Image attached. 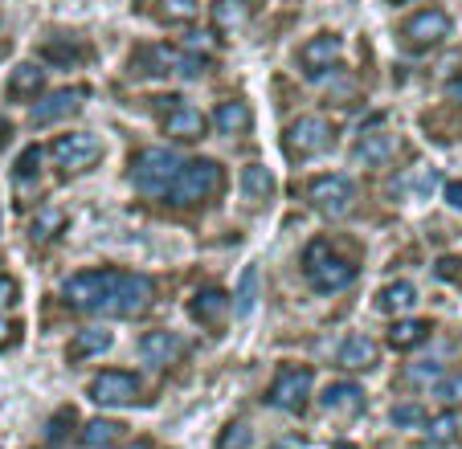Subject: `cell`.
I'll list each match as a JSON object with an SVG mask.
<instances>
[{"label": "cell", "mask_w": 462, "mask_h": 449, "mask_svg": "<svg viewBox=\"0 0 462 449\" xmlns=\"http://www.w3.org/2000/svg\"><path fill=\"white\" fill-rule=\"evenodd\" d=\"M221 180H226V176H221L217 160H189V164H180V172L172 176L164 197H168V205L189 208V205H201V200L217 197Z\"/></svg>", "instance_id": "1"}, {"label": "cell", "mask_w": 462, "mask_h": 449, "mask_svg": "<svg viewBox=\"0 0 462 449\" xmlns=\"http://www.w3.org/2000/svg\"><path fill=\"white\" fill-rule=\"evenodd\" d=\"M303 274L319 294H336V290H344V286H352L356 266H352L348 258H340L328 242H311L303 253Z\"/></svg>", "instance_id": "2"}, {"label": "cell", "mask_w": 462, "mask_h": 449, "mask_svg": "<svg viewBox=\"0 0 462 449\" xmlns=\"http://www.w3.org/2000/svg\"><path fill=\"white\" fill-rule=\"evenodd\" d=\"M115 278H119V270H82V274L66 278L61 294H66V303H70L74 311L103 315L106 298H111V290H115Z\"/></svg>", "instance_id": "3"}, {"label": "cell", "mask_w": 462, "mask_h": 449, "mask_svg": "<svg viewBox=\"0 0 462 449\" xmlns=\"http://www.w3.org/2000/svg\"><path fill=\"white\" fill-rule=\"evenodd\" d=\"M176 172H180V156L168 147H143L140 156L131 160V180L143 192H164Z\"/></svg>", "instance_id": "4"}, {"label": "cell", "mask_w": 462, "mask_h": 449, "mask_svg": "<svg viewBox=\"0 0 462 449\" xmlns=\"http://www.w3.org/2000/svg\"><path fill=\"white\" fill-rule=\"evenodd\" d=\"M307 200L311 208H319L323 216H348L356 205V184L348 176H315L307 184Z\"/></svg>", "instance_id": "5"}, {"label": "cell", "mask_w": 462, "mask_h": 449, "mask_svg": "<svg viewBox=\"0 0 462 449\" xmlns=\"http://www.w3.org/2000/svg\"><path fill=\"white\" fill-rule=\"evenodd\" d=\"M50 156H53V164L66 168V172H82V168H90L103 156V143H98V135H90V131H70V135L53 139Z\"/></svg>", "instance_id": "6"}, {"label": "cell", "mask_w": 462, "mask_h": 449, "mask_svg": "<svg viewBox=\"0 0 462 449\" xmlns=\"http://www.w3.org/2000/svg\"><path fill=\"white\" fill-rule=\"evenodd\" d=\"M328 143H332V127H328V119H319V115H307V119L291 123L287 139H282L291 160H311V156H319Z\"/></svg>", "instance_id": "7"}, {"label": "cell", "mask_w": 462, "mask_h": 449, "mask_svg": "<svg viewBox=\"0 0 462 449\" xmlns=\"http://www.w3.org/2000/svg\"><path fill=\"white\" fill-rule=\"evenodd\" d=\"M311 368H282L279 376H274L271 392H266V400H271L274 408H282V413H299V408L307 405V397H311Z\"/></svg>", "instance_id": "8"}, {"label": "cell", "mask_w": 462, "mask_h": 449, "mask_svg": "<svg viewBox=\"0 0 462 449\" xmlns=\"http://www.w3.org/2000/svg\"><path fill=\"white\" fill-rule=\"evenodd\" d=\"M135 397H140V380L123 368H106L90 380V400H95V405L123 408V405H135Z\"/></svg>", "instance_id": "9"}, {"label": "cell", "mask_w": 462, "mask_h": 449, "mask_svg": "<svg viewBox=\"0 0 462 449\" xmlns=\"http://www.w3.org/2000/svg\"><path fill=\"white\" fill-rule=\"evenodd\" d=\"M152 278H143V274H123L119 270V278H115V290H111V298H106V307H103V315H140L143 307L152 303Z\"/></svg>", "instance_id": "10"}, {"label": "cell", "mask_w": 462, "mask_h": 449, "mask_svg": "<svg viewBox=\"0 0 462 449\" xmlns=\"http://www.w3.org/2000/svg\"><path fill=\"white\" fill-rule=\"evenodd\" d=\"M450 37V17L442 9H421L402 25V41L410 50H434Z\"/></svg>", "instance_id": "11"}, {"label": "cell", "mask_w": 462, "mask_h": 449, "mask_svg": "<svg viewBox=\"0 0 462 449\" xmlns=\"http://www.w3.org/2000/svg\"><path fill=\"white\" fill-rule=\"evenodd\" d=\"M82 98H87V90L82 87H66V90H53V95H45L42 103L33 106V127H50V123L66 119V115H74L82 106Z\"/></svg>", "instance_id": "12"}, {"label": "cell", "mask_w": 462, "mask_h": 449, "mask_svg": "<svg viewBox=\"0 0 462 449\" xmlns=\"http://www.w3.org/2000/svg\"><path fill=\"white\" fill-rule=\"evenodd\" d=\"M336 58H340V37L336 33H319L299 50V66H303V74H311V78H319L323 69H332Z\"/></svg>", "instance_id": "13"}, {"label": "cell", "mask_w": 462, "mask_h": 449, "mask_svg": "<svg viewBox=\"0 0 462 449\" xmlns=\"http://www.w3.org/2000/svg\"><path fill=\"white\" fill-rule=\"evenodd\" d=\"M205 127H209V119H205L197 106L172 98V106H168V115H164V131H168V135H176V139H201Z\"/></svg>", "instance_id": "14"}, {"label": "cell", "mask_w": 462, "mask_h": 449, "mask_svg": "<svg viewBox=\"0 0 462 449\" xmlns=\"http://www.w3.org/2000/svg\"><path fill=\"white\" fill-rule=\"evenodd\" d=\"M229 294L226 290H217V286H205V290H197L192 294V303H189V315L197 323H205V327H217L221 319L229 315Z\"/></svg>", "instance_id": "15"}, {"label": "cell", "mask_w": 462, "mask_h": 449, "mask_svg": "<svg viewBox=\"0 0 462 449\" xmlns=\"http://www.w3.org/2000/svg\"><path fill=\"white\" fill-rule=\"evenodd\" d=\"M140 355L148 363H156V368H164V363H176L184 355V339L172 335V331H148L140 339Z\"/></svg>", "instance_id": "16"}, {"label": "cell", "mask_w": 462, "mask_h": 449, "mask_svg": "<svg viewBox=\"0 0 462 449\" xmlns=\"http://www.w3.org/2000/svg\"><path fill=\"white\" fill-rule=\"evenodd\" d=\"M393 151H397V135H389V131H368V135L352 147V160L365 168H381L393 160Z\"/></svg>", "instance_id": "17"}, {"label": "cell", "mask_w": 462, "mask_h": 449, "mask_svg": "<svg viewBox=\"0 0 462 449\" xmlns=\"http://www.w3.org/2000/svg\"><path fill=\"white\" fill-rule=\"evenodd\" d=\"M319 405L328 408V413L356 417L360 408H365V389H360V384H352V380H336V384H328V389H323Z\"/></svg>", "instance_id": "18"}, {"label": "cell", "mask_w": 462, "mask_h": 449, "mask_svg": "<svg viewBox=\"0 0 462 449\" xmlns=\"http://www.w3.org/2000/svg\"><path fill=\"white\" fill-rule=\"evenodd\" d=\"M213 127H217L221 135H245V131L254 127V111L242 103V98H229V103L217 106V115H213Z\"/></svg>", "instance_id": "19"}, {"label": "cell", "mask_w": 462, "mask_h": 449, "mask_svg": "<svg viewBox=\"0 0 462 449\" xmlns=\"http://www.w3.org/2000/svg\"><path fill=\"white\" fill-rule=\"evenodd\" d=\"M250 0H213V25L217 33H237L250 25Z\"/></svg>", "instance_id": "20"}, {"label": "cell", "mask_w": 462, "mask_h": 449, "mask_svg": "<svg viewBox=\"0 0 462 449\" xmlns=\"http://www.w3.org/2000/svg\"><path fill=\"white\" fill-rule=\"evenodd\" d=\"M45 87V69L37 61H21L17 69L9 74V95L13 98H37Z\"/></svg>", "instance_id": "21"}, {"label": "cell", "mask_w": 462, "mask_h": 449, "mask_svg": "<svg viewBox=\"0 0 462 449\" xmlns=\"http://www.w3.org/2000/svg\"><path fill=\"white\" fill-rule=\"evenodd\" d=\"M376 363V344L368 335H348L344 339V347H340V368H348V371H365V368H373Z\"/></svg>", "instance_id": "22"}, {"label": "cell", "mask_w": 462, "mask_h": 449, "mask_svg": "<svg viewBox=\"0 0 462 449\" xmlns=\"http://www.w3.org/2000/svg\"><path fill=\"white\" fill-rule=\"evenodd\" d=\"M413 303H418L413 282H389L376 294V311H384V315H405V311H413Z\"/></svg>", "instance_id": "23"}, {"label": "cell", "mask_w": 462, "mask_h": 449, "mask_svg": "<svg viewBox=\"0 0 462 449\" xmlns=\"http://www.w3.org/2000/svg\"><path fill=\"white\" fill-rule=\"evenodd\" d=\"M430 339V323L426 319H397L389 327V344L397 347V352H413V347H421Z\"/></svg>", "instance_id": "24"}, {"label": "cell", "mask_w": 462, "mask_h": 449, "mask_svg": "<svg viewBox=\"0 0 462 449\" xmlns=\"http://www.w3.org/2000/svg\"><path fill=\"white\" fill-rule=\"evenodd\" d=\"M106 347H111V331H103V327H87V331H79V335L70 339V360H90V355H103Z\"/></svg>", "instance_id": "25"}, {"label": "cell", "mask_w": 462, "mask_h": 449, "mask_svg": "<svg viewBox=\"0 0 462 449\" xmlns=\"http://www.w3.org/2000/svg\"><path fill=\"white\" fill-rule=\"evenodd\" d=\"M61 229H66V213H61V208H42V213L29 221V237H33V242H53Z\"/></svg>", "instance_id": "26"}, {"label": "cell", "mask_w": 462, "mask_h": 449, "mask_svg": "<svg viewBox=\"0 0 462 449\" xmlns=\"http://www.w3.org/2000/svg\"><path fill=\"white\" fill-rule=\"evenodd\" d=\"M242 192H245L250 200H266V197L274 192V176L266 172L262 164H245V168H242Z\"/></svg>", "instance_id": "27"}, {"label": "cell", "mask_w": 462, "mask_h": 449, "mask_svg": "<svg viewBox=\"0 0 462 449\" xmlns=\"http://www.w3.org/2000/svg\"><path fill=\"white\" fill-rule=\"evenodd\" d=\"M119 437H123V425L119 421H103V417L82 429V445L87 449H106V445H115Z\"/></svg>", "instance_id": "28"}, {"label": "cell", "mask_w": 462, "mask_h": 449, "mask_svg": "<svg viewBox=\"0 0 462 449\" xmlns=\"http://www.w3.org/2000/svg\"><path fill=\"white\" fill-rule=\"evenodd\" d=\"M197 13H201V0H160V17L168 25H189L197 21Z\"/></svg>", "instance_id": "29"}, {"label": "cell", "mask_w": 462, "mask_h": 449, "mask_svg": "<svg viewBox=\"0 0 462 449\" xmlns=\"http://www.w3.org/2000/svg\"><path fill=\"white\" fill-rule=\"evenodd\" d=\"M426 433L434 445H450L458 437V413H438L434 421H426Z\"/></svg>", "instance_id": "30"}, {"label": "cell", "mask_w": 462, "mask_h": 449, "mask_svg": "<svg viewBox=\"0 0 462 449\" xmlns=\"http://www.w3.org/2000/svg\"><path fill=\"white\" fill-rule=\"evenodd\" d=\"M234 298H237V303H234L237 315H250V311H254V298H258V270H254V266H245L242 286H237Z\"/></svg>", "instance_id": "31"}, {"label": "cell", "mask_w": 462, "mask_h": 449, "mask_svg": "<svg viewBox=\"0 0 462 449\" xmlns=\"http://www.w3.org/2000/svg\"><path fill=\"white\" fill-rule=\"evenodd\" d=\"M42 58L45 61H58V66H74V61L87 58V50H82V45H58V41H50L42 50Z\"/></svg>", "instance_id": "32"}, {"label": "cell", "mask_w": 462, "mask_h": 449, "mask_svg": "<svg viewBox=\"0 0 462 449\" xmlns=\"http://www.w3.org/2000/svg\"><path fill=\"white\" fill-rule=\"evenodd\" d=\"M250 441H254V433H250V425H242V421H234V425H226V433H221V441H217V449H250Z\"/></svg>", "instance_id": "33"}, {"label": "cell", "mask_w": 462, "mask_h": 449, "mask_svg": "<svg viewBox=\"0 0 462 449\" xmlns=\"http://www.w3.org/2000/svg\"><path fill=\"white\" fill-rule=\"evenodd\" d=\"M393 425H397V429L426 425V408H421V405H397V408H393Z\"/></svg>", "instance_id": "34"}, {"label": "cell", "mask_w": 462, "mask_h": 449, "mask_svg": "<svg viewBox=\"0 0 462 449\" xmlns=\"http://www.w3.org/2000/svg\"><path fill=\"white\" fill-rule=\"evenodd\" d=\"M70 425H74V408H58L53 421H50V441H61L66 433H70Z\"/></svg>", "instance_id": "35"}, {"label": "cell", "mask_w": 462, "mask_h": 449, "mask_svg": "<svg viewBox=\"0 0 462 449\" xmlns=\"http://www.w3.org/2000/svg\"><path fill=\"white\" fill-rule=\"evenodd\" d=\"M438 376H442V368H438V363H430V368H410V371H405V380H410V384H434Z\"/></svg>", "instance_id": "36"}, {"label": "cell", "mask_w": 462, "mask_h": 449, "mask_svg": "<svg viewBox=\"0 0 462 449\" xmlns=\"http://www.w3.org/2000/svg\"><path fill=\"white\" fill-rule=\"evenodd\" d=\"M21 298V286L13 282V278H5L0 274V311H5V307H13Z\"/></svg>", "instance_id": "37"}, {"label": "cell", "mask_w": 462, "mask_h": 449, "mask_svg": "<svg viewBox=\"0 0 462 449\" xmlns=\"http://www.w3.org/2000/svg\"><path fill=\"white\" fill-rule=\"evenodd\" d=\"M37 164H42V147H29L25 156L17 160V176H33V172H37Z\"/></svg>", "instance_id": "38"}, {"label": "cell", "mask_w": 462, "mask_h": 449, "mask_svg": "<svg viewBox=\"0 0 462 449\" xmlns=\"http://www.w3.org/2000/svg\"><path fill=\"white\" fill-rule=\"evenodd\" d=\"M462 261L458 258H442V261H438V278H462Z\"/></svg>", "instance_id": "39"}, {"label": "cell", "mask_w": 462, "mask_h": 449, "mask_svg": "<svg viewBox=\"0 0 462 449\" xmlns=\"http://www.w3.org/2000/svg\"><path fill=\"white\" fill-rule=\"evenodd\" d=\"M13 339H17V323H9L5 315H0V352H5V347H9Z\"/></svg>", "instance_id": "40"}, {"label": "cell", "mask_w": 462, "mask_h": 449, "mask_svg": "<svg viewBox=\"0 0 462 449\" xmlns=\"http://www.w3.org/2000/svg\"><path fill=\"white\" fill-rule=\"evenodd\" d=\"M446 200H450L454 208H462V184H458V180H450V184H446Z\"/></svg>", "instance_id": "41"}, {"label": "cell", "mask_w": 462, "mask_h": 449, "mask_svg": "<svg viewBox=\"0 0 462 449\" xmlns=\"http://www.w3.org/2000/svg\"><path fill=\"white\" fill-rule=\"evenodd\" d=\"M189 50H205V53H209V50H213L209 33H192V37H189Z\"/></svg>", "instance_id": "42"}, {"label": "cell", "mask_w": 462, "mask_h": 449, "mask_svg": "<svg viewBox=\"0 0 462 449\" xmlns=\"http://www.w3.org/2000/svg\"><path fill=\"white\" fill-rule=\"evenodd\" d=\"M450 95H454V98H458V103H462V78H458V82H454V87H450Z\"/></svg>", "instance_id": "43"}, {"label": "cell", "mask_w": 462, "mask_h": 449, "mask_svg": "<svg viewBox=\"0 0 462 449\" xmlns=\"http://www.w3.org/2000/svg\"><path fill=\"white\" fill-rule=\"evenodd\" d=\"M123 449H148V441H135V445H123Z\"/></svg>", "instance_id": "44"}, {"label": "cell", "mask_w": 462, "mask_h": 449, "mask_svg": "<svg viewBox=\"0 0 462 449\" xmlns=\"http://www.w3.org/2000/svg\"><path fill=\"white\" fill-rule=\"evenodd\" d=\"M336 449H356V445H348V441H340V445H336Z\"/></svg>", "instance_id": "45"}]
</instances>
